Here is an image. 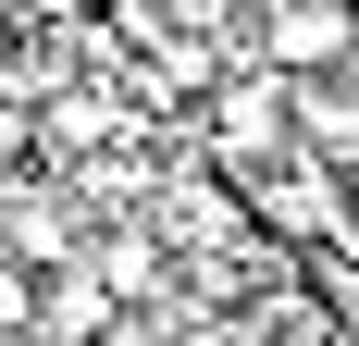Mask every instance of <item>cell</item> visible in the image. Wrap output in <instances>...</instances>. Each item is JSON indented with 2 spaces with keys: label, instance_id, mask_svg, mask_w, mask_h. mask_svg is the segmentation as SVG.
I'll use <instances>...</instances> for the list:
<instances>
[{
  "label": "cell",
  "instance_id": "2",
  "mask_svg": "<svg viewBox=\"0 0 359 346\" xmlns=\"http://www.w3.org/2000/svg\"><path fill=\"white\" fill-rule=\"evenodd\" d=\"M260 62L273 74H334V62H359V0H273L260 13Z\"/></svg>",
  "mask_w": 359,
  "mask_h": 346
},
{
  "label": "cell",
  "instance_id": "3",
  "mask_svg": "<svg viewBox=\"0 0 359 346\" xmlns=\"http://www.w3.org/2000/svg\"><path fill=\"white\" fill-rule=\"evenodd\" d=\"M25 334H37V272L0 247V346H25Z\"/></svg>",
  "mask_w": 359,
  "mask_h": 346
},
{
  "label": "cell",
  "instance_id": "1",
  "mask_svg": "<svg viewBox=\"0 0 359 346\" xmlns=\"http://www.w3.org/2000/svg\"><path fill=\"white\" fill-rule=\"evenodd\" d=\"M198 161L236 173V186H273L285 161H310V137H297V74H273V62L223 74L211 99H198Z\"/></svg>",
  "mask_w": 359,
  "mask_h": 346
}]
</instances>
